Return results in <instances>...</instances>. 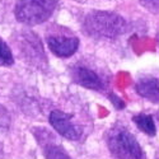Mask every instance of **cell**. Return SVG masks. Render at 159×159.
<instances>
[{
    "label": "cell",
    "mask_w": 159,
    "mask_h": 159,
    "mask_svg": "<svg viewBox=\"0 0 159 159\" xmlns=\"http://www.w3.org/2000/svg\"><path fill=\"white\" fill-rule=\"evenodd\" d=\"M70 75L76 84L82 85L87 89L99 90L104 88V84L102 82V79L99 78V75L93 70L85 68V66H80V65L73 66L70 69Z\"/></svg>",
    "instance_id": "cell-5"
},
{
    "label": "cell",
    "mask_w": 159,
    "mask_h": 159,
    "mask_svg": "<svg viewBox=\"0 0 159 159\" xmlns=\"http://www.w3.org/2000/svg\"><path fill=\"white\" fill-rule=\"evenodd\" d=\"M134 122L147 135H149V136H154L155 135L157 129H155V124H154V120H153L152 116L143 115V113L136 115V116H134Z\"/></svg>",
    "instance_id": "cell-8"
},
{
    "label": "cell",
    "mask_w": 159,
    "mask_h": 159,
    "mask_svg": "<svg viewBox=\"0 0 159 159\" xmlns=\"http://www.w3.org/2000/svg\"><path fill=\"white\" fill-rule=\"evenodd\" d=\"M45 158L46 159H73L66 150L60 145H47L45 148Z\"/></svg>",
    "instance_id": "cell-9"
},
{
    "label": "cell",
    "mask_w": 159,
    "mask_h": 159,
    "mask_svg": "<svg viewBox=\"0 0 159 159\" xmlns=\"http://www.w3.org/2000/svg\"><path fill=\"white\" fill-rule=\"evenodd\" d=\"M141 2L148 8H159V0H141Z\"/></svg>",
    "instance_id": "cell-13"
},
{
    "label": "cell",
    "mask_w": 159,
    "mask_h": 159,
    "mask_svg": "<svg viewBox=\"0 0 159 159\" xmlns=\"http://www.w3.org/2000/svg\"><path fill=\"white\" fill-rule=\"evenodd\" d=\"M13 62H14V57H13L11 50L0 38V66H10Z\"/></svg>",
    "instance_id": "cell-10"
},
{
    "label": "cell",
    "mask_w": 159,
    "mask_h": 159,
    "mask_svg": "<svg viewBox=\"0 0 159 159\" xmlns=\"http://www.w3.org/2000/svg\"><path fill=\"white\" fill-rule=\"evenodd\" d=\"M59 0H18L16 18L27 25L46 22L57 7Z\"/></svg>",
    "instance_id": "cell-2"
},
{
    "label": "cell",
    "mask_w": 159,
    "mask_h": 159,
    "mask_svg": "<svg viewBox=\"0 0 159 159\" xmlns=\"http://www.w3.org/2000/svg\"><path fill=\"white\" fill-rule=\"evenodd\" d=\"M48 48L59 57H69L74 55L79 47V39L76 37H59L51 36L47 38Z\"/></svg>",
    "instance_id": "cell-6"
},
{
    "label": "cell",
    "mask_w": 159,
    "mask_h": 159,
    "mask_svg": "<svg viewBox=\"0 0 159 159\" xmlns=\"http://www.w3.org/2000/svg\"><path fill=\"white\" fill-rule=\"evenodd\" d=\"M110 99L113 103V106L117 110H124L125 108V103L122 102V99H120L116 94H110Z\"/></svg>",
    "instance_id": "cell-12"
},
{
    "label": "cell",
    "mask_w": 159,
    "mask_h": 159,
    "mask_svg": "<svg viewBox=\"0 0 159 159\" xmlns=\"http://www.w3.org/2000/svg\"><path fill=\"white\" fill-rule=\"evenodd\" d=\"M8 127H9V115L3 107H0V129H8Z\"/></svg>",
    "instance_id": "cell-11"
},
{
    "label": "cell",
    "mask_w": 159,
    "mask_h": 159,
    "mask_svg": "<svg viewBox=\"0 0 159 159\" xmlns=\"http://www.w3.org/2000/svg\"><path fill=\"white\" fill-rule=\"evenodd\" d=\"M126 20L112 11L94 10L84 19V31L94 38H116L126 32Z\"/></svg>",
    "instance_id": "cell-1"
},
{
    "label": "cell",
    "mask_w": 159,
    "mask_h": 159,
    "mask_svg": "<svg viewBox=\"0 0 159 159\" xmlns=\"http://www.w3.org/2000/svg\"><path fill=\"white\" fill-rule=\"evenodd\" d=\"M108 149L116 159H143V149L135 136L120 129L110 135Z\"/></svg>",
    "instance_id": "cell-3"
},
{
    "label": "cell",
    "mask_w": 159,
    "mask_h": 159,
    "mask_svg": "<svg viewBox=\"0 0 159 159\" xmlns=\"http://www.w3.org/2000/svg\"><path fill=\"white\" fill-rule=\"evenodd\" d=\"M73 116L62 111L55 110L50 113V124L59 134L69 140H79L82 138L83 130L71 121Z\"/></svg>",
    "instance_id": "cell-4"
},
{
    "label": "cell",
    "mask_w": 159,
    "mask_h": 159,
    "mask_svg": "<svg viewBox=\"0 0 159 159\" xmlns=\"http://www.w3.org/2000/svg\"><path fill=\"white\" fill-rule=\"evenodd\" d=\"M135 90L139 96L150 102H159V80L153 76L141 78L135 85Z\"/></svg>",
    "instance_id": "cell-7"
}]
</instances>
